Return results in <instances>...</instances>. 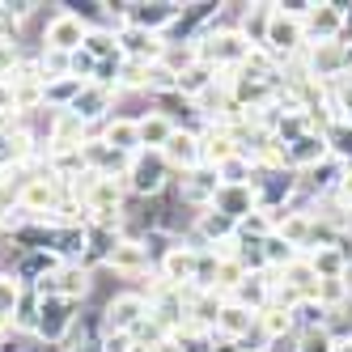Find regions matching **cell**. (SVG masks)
<instances>
[{
    "label": "cell",
    "instance_id": "obj_2",
    "mask_svg": "<svg viewBox=\"0 0 352 352\" xmlns=\"http://www.w3.org/2000/svg\"><path fill=\"white\" fill-rule=\"evenodd\" d=\"M170 187H174V170L166 166L162 153H148V148H140V153L128 162V195H132V199L153 204V199H162Z\"/></svg>",
    "mask_w": 352,
    "mask_h": 352
},
{
    "label": "cell",
    "instance_id": "obj_7",
    "mask_svg": "<svg viewBox=\"0 0 352 352\" xmlns=\"http://www.w3.org/2000/svg\"><path fill=\"white\" fill-rule=\"evenodd\" d=\"M123 17H128V26L166 38L183 17V0H123Z\"/></svg>",
    "mask_w": 352,
    "mask_h": 352
},
{
    "label": "cell",
    "instance_id": "obj_39",
    "mask_svg": "<svg viewBox=\"0 0 352 352\" xmlns=\"http://www.w3.org/2000/svg\"><path fill=\"white\" fill-rule=\"evenodd\" d=\"M348 77H352V60H348Z\"/></svg>",
    "mask_w": 352,
    "mask_h": 352
},
{
    "label": "cell",
    "instance_id": "obj_21",
    "mask_svg": "<svg viewBox=\"0 0 352 352\" xmlns=\"http://www.w3.org/2000/svg\"><path fill=\"white\" fill-rule=\"evenodd\" d=\"M306 259H310V267L318 272V280H340V276L348 272V263H352L340 246H318V250H310Z\"/></svg>",
    "mask_w": 352,
    "mask_h": 352
},
{
    "label": "cell",
    "instance_id": "obj_26",
    "mask_svg": "<svg viewBox=\"0 0 352 352\" xmlns=\"http://www.w3.org/2000/svg\"><path fill=\"white\" fill-rule=\"evenodd\" d=\"M81 52H89L98 64H115V60H123V52H119V34H111V30H89L85 43H81Z\"/></svg>",
    "mask_w": 352,
    "mask_h": 352
},
{
    "label": "cell",
    "instance_id": "obj_29",
    "mask_svg": "<svg viewBox=\"0 0 352 352\" xmlns=\"http://www.w3.org/2000/svg\"><path fill=\"white\" fill-rule=\"evenodd\" d=\"M297 352H336V331H331V327L297 331Z\"/></svg>",
    "mask_w": 352,
    "mask_h": 352
},
{
    "label": "cell",
    "instance_id": "obj_33",
    "mask_svg": "<svg viewBox=\"0 0 352 352\" xmlns=\"http://www.w3.org/2000/svg\"><path fill=\"white\" fill-rule=\"evenodd\" d=\"M21 56H26V47H21L17 38H0V81H9L13 72H17Z\"/></svg>",
    "mask_w": 352,
    "mask_h": 352
},
{
    "label": "cell",
    "instance_id": "obj_14",
    "mask_svg": "<svg viewBox=\"0 0 352 352\" xmlns=\"http://www.w3.org/2000/svg\"><path fill=\"white\" fill-rule=\"evenodd\" d=\"M195 132H199V162H204L208 170H217V166H225L230 157L242 153L234 132L225 128V123H204V128H195Z\"/></svg>",
    "mask_w": 352,
    "mask_h": 352
},
{
    "label": "cell",
    "instance_id": "obj_35",
    "mask_svg": "<svg viewBox=\"0 0 352 352\" xmlns=\"http://www.w3.org/2000/svg\"><path fill=\"white\" fill-rule=\"evenodd\" d=\"M153 352H187V348H183V340H174V336H170V340H162Z\"/></svg>",
    "mask_w": 352,
    "mask_h": 352
},
{
    "label": "cell",
    "instance_id": "obj_15",
    "mask_svg": "<svg viewBox=\"0 0 352 352\" xmlns=\"http://www.w3.org/2000/svg\"><path fill=\"white\" fill-rule=\"evenodd\" d=\"M94 136L102 140V144H111L115 153H123V157H136L140 153V123H136V115H111Z\"/></svg>",
    "mask_w": 352,
    "mask_h": 352
},
{
    "label": "cell",
    "instance_id": "obj_25",
    "mask_svg": "<svg viewBox=\"0 0 352 352\" xmlns=\"http://www.w3.org/2000/svg\"><path fill=\"white\" fill-rule=\"evenodd\" d=\"M255 162H250L246 153H238V157H230V162H225V166H217V183L221 187H250V183H255Z\"/></svg>",
    "mask_w": 352,
    "mask_h": 352
},
{
    "label": "cell",
    "instance_id": "obj_9",
    "mask_svg": "<svg viewBox=\"0 0 352 352\" xmlns=\"http://www.w3.org/2000/svg\"><path fill=\"white\" fill-rule=\"evenodd\" d=\"M56 13L47 17V26H43V52H64V56H72V52H81V43H85V21L81 17H72L64 5H52Z\"/></svg>",
    "mask_w": 352,
    "mask_h": 352
},
{
    "label": "cell",
    "instance_id": "obj_38",
    "mask_svg": "<svg viewBox=\"0 0 352 352\" xmlns=\"http://www.w3.org/2000/svg\"><path fill=\"white\" fill-rule=\"evenodd\" d=\"M336 352H352V336H340L336 340Z\"/></svg>",
    "mask_w": 352,
    "mask_h": 352
},
{
    "label": "cell",
    "instance_id": "obj_28",
    "mask_svg": "<svg viewBox=\"0 0 352 352\" xmlns=\"http://www.w3.org/2000/svg\"><path fill=\"white\" fill-rule=\"evenodd\" d=\"M293 259H297V250H293L285 238H276V234H267V238H263V263H267L272 272H285Z\"/></svg>",
    "mask_w": 352,
    "mask_h": 352
},
{
    "label": "cell",
    "instance_id": "obj_32",
    "mask_svg": "<svg viewBox=\"0 0 352 352\" xmlns=\"http://www.w3.org/2000/svg\"><path fill=\"white\" fill-rule=\"evenodd\" d=\"M38 72H43V85L68 77V56L64 52H43V47H38Z\"/></svg>",
    "mask_w": 352,
    "mask_h": 352
},
{
    "label": "cell",
    "instance_id": "obj_20",
    "mask_svg": "<svg viewBox=\"0 0 352 352\" xmlns=\"http://www.w3.org/2000/svg\"><path fill=\"white\" fill-rule=\"evenodd\" d=\"M208 208L225 212L230 221H246L250 212H259V199H255V187H217Z\"/></svg>",
    "mask_w": 352,
    "mask_h": 352
},
{
    "label": "cell",
    "instance_id": "obj_34",
    "mask_svg": "<svg viewBox=\"0 0 352 352\" xmlns=\"http://www.w3.org/2000/svg\"><path fill=\"white\" fill-rule=\"evenodd\" d=\"M331 107H336L340 123H348V128H352V77H344V81L331 85Z\"/></svg>",
    "mask_w": 352,
    "mask_h": 352
},
{
    "label": "cell",
    "instance_id": "obj_22",
    "mask_svg": "<svg viewBox=\"0 0 352 352\" xmlns=\"http://www.w3.org/2000/svg\"><path fill=\"white\" fill-rule=\"evenodd\" d=\"M38 306H43V293L38 289H26L17 301V310H13V331L21 340H34V327H38Z\"/></svg>",
    "mask_w": 352,
    "mask_h": 352
},
{
    "label": "cell",
    "instance_id": "obj_12",
    "mask_svg": "<svg viewBox=\"0 0 352 352\" xmlns=\"http://www.w3.org/2000/svg\"><path fill=\"white\" fill-rule=\"evenodd\" d=\"M301 26H306V43L344 38V5H340V0H310Z\"/></svg>",
    "mask_w": 352,
    "mask_h": 352
},
{
    "label": "cell",
    "instance_id": "obj_27",
    "mask_svg": "<svg viewBox=\"0 0 352 352\" xmlns=\"http://www.w3.org/2000/svg\"><path fill=\"white\" fill-rule=\"evenodd\" d=\"M259 331L267 336V340H276V336H293L297 327H293V310H285V306H267V310H259Z\"/></svg>",
    "mask_w": 352,
    "mask_h": 352
},
{
    "label": "cell",
    "instance_id": "obj_4",
    "mask_svg": "<svg viewBox=\"0 0 352 352\" xmlns=\"http://www.w3.org/2000/svg\"><path fill=\"white\" fill-rule=\"evenodd\" d=\"M306 26H301V17H293V13H285L280 5L272 9V26H267V43H263V52L276 60V64H293V60H301V52H306Z\"/></svg>",
    "mask_w": 352,
    "mask_h": 352
},
{
    "label": "cell",
    "instance_id": "obj_13",
    "mask_svg": "<svg viewBox=\"0 0 352 352\" xmlns=\"http://www.w3.org/2000/svg\"><path fill=\"white\" fill-rule=\"evenodd\" d=\"M217 170H208V166H195V170H187V174H179L174 179V195L183 199V208H191V212H199V208H208L212 204V195H217Z\"/></svg>",
    "mask_w": 352,
    "mask_h": 352
},
{
    "label": "cell",
    "instance_id": "obj_19",
    "mask_svg": "<svg viewBox=\"0 0 352 352\" xmlns=\"http://www.w3.org/2000/svg\"><path fill=\"white\" fill-rule=\"evenodd\" d=\"M136 123H140V148H148V153H162V148L170 144V136L183 128V123H174L170 115H162V111H153V107H148Z\"/></svg>",
    "mask_w": 352,
    "mask_h": 352
},
{
    "label": "cell",
    "instance_id": "obj_17",
    "mask_svg": "<svg viewBox=\"0 0 352 352\" xmlns=\"http://www.w3.org/2000/svg\"><path fill=\"white\" fill-rule=\"evenodd\" d=\"M327 157H331V148H327V136H322V132H306L301 140L285 144V162H289V170H297V174L322 166Z\"/></svg>",
    "mask_w": 352,
    "mask_h": 352
},
{
    "label": "cell",
    "instance_id": "obj_10",
    "mask_svg": "<svg viewBox=\"0 0 352 352\" xmlns=\"http://www.w3.org/2000/svg\"><path fill=\"white\" fill-rule=\"evenodd\" d=\"M195 267H199V250H191L187 242H170L153 263L157 280H166L174 289H195Z\"/></svg>",
    "mask_w": 352,
    "mask_h": 352
},
{
    "label": "cell",
    "instance_id": "obj_23",
    "mask_svg": "<svg viewBox=\"0 0 352 352\" xmlns=\"http://www.w3.org/2000/svg\"><path fill=\"white\" fill-rule=\"evenodd\" d=\"M85 85H89V81H77V77L47 81V85H43V102H47V111H68L72 102H77V94H81Z\"/></svg>",
    "mask_w": 352,
    "mask_h": 352
},
{
    "label": "cell",
    "instance_id": "obj_18",
    "mask_svg": "<svg viewBox=\"0 0 352 352\" xmlns=\"http://www.w3.org/2000/svg\"><path fill=\"white\" fill-rule=\"evenodd\" d=\"M255 327H259V314H255V310H246V306H238V301H230V297H225L221 318H217V327H212V331H217V336H225L230 344H242L250 331H255Z\"/></svg>",
    "mask_w": 352,
    "mask_h": 352
},
{
    "label": "cell",
    "instance_id": "obj_1",
    "mask_svg": "<svg viewBox=\"0 0 352 352\" xmlns=\"http://www.w3.org/2000/svg\"><path fill=\"white\" fill-rule=\"evenodd\" d=\"M250 52H255V47H250V43L242 38V30L234 26V21H225V26L208 30L204 38L195 43L199 64L212 68V72H238V68L250 60Z\"/></svg>",
    "mask_w": 352,
    "mask_h": 352
},
{
    "label": "cell",
    "instance_id": "obj_30",
    "mask_svg": "<svg viewBox=\"0 0 352 352\" xmlns=\"http://www.w3.org/2000/svg\"><path fill=\"white\" fill-rule=\"evenodd\" d=\"M327 322H331V314H327L314 297H310V301H297V310H293V327H297V331H310V327H327Z\"/></svg>",
    "mask_w": 352,
    "mask_h": 352
},
{
    "label": "cell",
    "instance_id": "obj_40",
    "mask_svg": "<svg viewBox=\"0 0 352 352\" xmlns=\"http://www.w3.org/2000/svg\"><path fill=\"white\" fill-rule=\"evenodd\" d=\"M0 272H5V263H0Z\"/></svg>",
    "mask_w": 352,
    "mask_h": 352
},
{
    "label": "cell",
    "instance_id": "obj_3",
    "mask_svg": "<svg viewBox=\"0 0 352 352\" xmlns=\"http://www.w3.org/2000/svg\"><path fill=\"white\" fill-rule=\"evenodd\" d=\"M144 318H148V297L136 293V289H115L102 306H98V331H123V336H132Z\"/></svg>",
    "mask_w": 352,
    "mask_h": 352
},
{
    "label": "cell",
    "instance_id": "obj_16",
    "mask_svg": "<svg viewBox=\"0 0 352 352\" xmlns=\"http://www.w3.org/2000/svg\"><path fill=\"white\" fill-rule=\"evenodd\" d=\"M162 157L174 170V179L187 174V170H195V166H204V162H199V132L195 128H179V132L170 136V144L162 148Z\"/></svg>",
    "mask_w": 352,
    "mask_h": 352
},
{
    "label": "cell",
    "instance_id": "obj_31",
    "mask_svg": "<svg viewBox=\"0 0 352 352\" xmlns=\"http://www.w3.org/2000/svg\"><path fill=\"white\" fill-rule=\"evenodd\" d=\"M21 293H26V285H21L13 272H0V314H9V318H13Z\"/></svg>",
    "mask_w": 352,
    "mask_h": 352
},
{
    "label": "cell",
    "instance_id": "obj_24",
    "mask_svg": "<svg viewBox=\"0 0 352 352\" xmlns=\"http://www.w3.org/2000/svg\"><path fill=\"white\" fill-rule=\"evenodd\" d=\"M280 280H285L289 289H297V293L306 297V301H310V297L318 293V272L310 267V259H306V255H297V259H293V263H289V267L280 272Z\"/></svg>",
    "mask_w": 352,
    "mask_h": 352
},
{
    "label": "cell",
    "instance_id": "obj_36",
    "mask_svg": "<svg viewBox=\"0 0 352 352\" xmlns=\"http://www.w3.org/2000/svg\"><path fill=\"white\" fill-rule=\"evenodd\" d=\"M344 43L352 47V5H344Z\"/></svg>",
    "mask_w": 352,
    "mask_h": 352
},
{
    "label": "cell",
    "instance_id": "obj_5",
    "mask_svg": "<svg viewBox=\"0 0 352 352\" xmlns=\"http://www.w3.org/2000/svg\"><path fill=\"white\" fill-rule=\"evenodd\" d=\"M77 322H81V306H77V301H68V297H43L34 340L43 348H60L72 336V327H77Z\"/></svg>",
    "mask_w": 352,
    "mask_h": 352
},
{
    "label": "cell",
    "instance_id": "obj_8",
    "mask_svg": "<svg viewBox=\"0 0 352 352\" xmlns=\"http://www.w3.org/2000/svg\"><path fill=\"white\" fill-rule=\"evenodd\" d=\"M255 199H259V212H285L293 208V199L301 191V174L297 170H272V174H255Z\"/></svg>",
    "mask_w": 352,
    "mask_h": 352
},
{
    "label": "cell",
    "instance_id": "obj_6",
    "mask_svg": "<svg viewBox=\"0 0 352 352\" xmlns=\"http://www.w3.org/2000/svg\"><path fill=\"white\" fill-rule=\"evenodd\" d=\"M348 60H352V47L344 38H331V43H310L301 52V68L310 72L318 85H336L348 77Z\"/></svg>",
    "mask_w": 352,
    "mask_h": 352
},
{
    "label": "cell",
    "instance_id": "obj_37",
    "mask_svg": "<svg viewBox=\"0 0 352 352\" xmlns=\"http://www.w3.org/2000/svg\"><path fill=\"white\" fill-rule=\"evenodd\" d=\"M0 238H9V208H0Z\"/></svg>",
    "mask_w": 352,
    "mask_h": 352
},
{
    "label": "cell",
    "instance_id": "obj_11",
    "mask_svg": "<svg viewBox=\"0 0 352 352\" xmlns=\"http://www.w3.org/2000/svg\"><path fill=\"white\" fill-rule=\"evenodd\" d=\"M115 102H119V89H111V85H98V81H89L81 94H77V102H72L68 111L72 115H77L81 123H85V128L89 132H98V128H102V123L115 115Z\"/></svg>",
    "mask_w": 352,
    "mask_h": 352
}]
</instances>
